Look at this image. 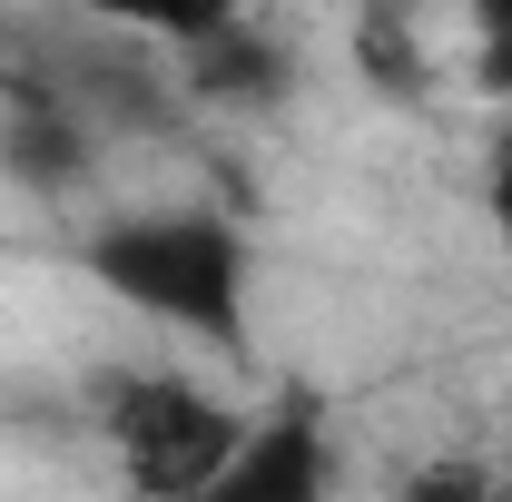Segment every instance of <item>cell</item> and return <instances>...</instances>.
Masks as SVG:
<instances>
[{
	"label": "cell",
	"instance_id": "cell-1",
	"mask_svg": "<svg viewBox=\"0 0 512 502\" xmlns=\"http://www.w3.org/2000/svg\"><path fill=\"white\" fill-rule=\"evenodd\" d=\"M79 266L119 296L138 325L158 335H188L207 355H237L256 315V237L207 207V197H148V207H109L89 237H79Z\"/></svg>",
	"mask_w": 512,
	"mask_h": 502
},
{
	"label": "cell",
	"instance_id": "cell-2",
	"mask_svg": "<svg viewBox=\"0 0 512 502\" xmlns=\"http://www.w3.org/2000/svg\"><path fill=\"white\" fill-rule=\"evenodd\" d=\"M89 414H99V443L119 453V473L148 493H217V473L247 443V414L217 404L188 365H109L89 384Z\"/></svg>",
	"mask_w": 512,
	"mask_h": 502
},
{
	"label": "cell",
	"instance_id": "cell-3",
	"mask_svg": "<svg viewBox=\"0 0 512 502\" xmlns=\"http://www.w3.org/2000/svg\"><path fill=\"white\" fill-rule=\"evenodd\" d=\"M79 30H99V40H138V50H207V40H227V30H247L256 0H60Z\"/></svg>",
	"mask_w": 512,
	"mask_h": 502
},
{
	"label": "cell",
	"instance_id": "cell-4",
	"mask_svg": "<svg viewBox=\"0 0 512 502\" xmlns=\"http://www.w3.org/2000/svg\"><path fill=\"white\" fill-rule=\"evenodd\" d=\"M463 60H473V89L512 109V0H463Z\"/></svg>",
	"mask_w": 512,
	"mask_h": 502
},
{
	"label": "cell",
	"instance_id": "cell-5",
	"mask_svg": "<svg viewBox=\"0 0 512 502\" xmlns=\"http://www.w3.org/2000/svg\"><path fill=\"white\" fill-rule=\"evenodd\" d=\"M483 217L512 256V109H493V138H483Z\"/></svg>",
	"mask_w": 512,
	"mask_h": 502
}]
</instances>
